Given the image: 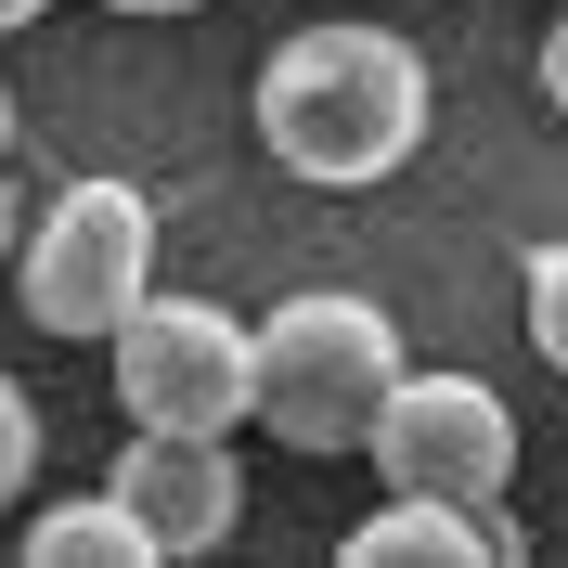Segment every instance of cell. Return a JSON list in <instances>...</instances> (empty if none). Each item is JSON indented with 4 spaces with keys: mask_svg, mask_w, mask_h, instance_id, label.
I'll use <instances>...</instances> for the list:
<instances>
[{
    "mask_svg": "<svg viewBox=\"0 0 568 568\" xmlns=\"http://www.w3.org/2000/svg\"><path fill=\"white\" fill-rule=\"evenodd\" d=\"M542 104L568 116V13H556V27H542Z\"/></svg>",
    "mask_w": 568,
    "mask_h": 568,
    "instance_id": "obj_11",
    "label": "cell"
},
{
    "mask_svg": "<svg viewBox=\"0 0 568 568\" xmlns=\"http://www.w3.org/2000/svg\"><path fill=\"white\" fill-rule=\"evenodd\" d=\"M104 491L155 530V556H220L233 517H246V465H233L220 426H130V453H116Z\"/></svg>",
    "mask_w": 568,
    "mask_h": 568,
    "instance_id": "obj_6",
    "label": "cell"
},
{
    "mask_svg": "<svg viewBox=\"0 0 568 568\" xmlns=\"http://www.w3.org/2000/svg\"><path fill=\"white\" fill-rule=\"evenodd\" d=\"M530 349L568 375V233H556V246H530Z\"/></svg>",
    "mask_w": 568,
    "mask_h": 568,
    "instance_id": "obj_9",
    "label": "cell"
},
{
    "mask_svg": "<svg viewBox=\"0 0 568 568\" xmlns=\"http://www.w3.org/2000/svg\"><path fill=\"white\" fill-rule=\"evenodd\" d=\"M27 568H169V556H155V530L116 491H65L27 517Z\"/></svg>",
    "mask_w": 568,
    "mask_h": 568,
    "instance_id": "obj_8",
    "label": "cell"
},
{
    "mask_svg": "<svg viewBox=\"0 0 568 568\" xmlns=\"http://www.w3.org/2000/svg\"><path fill=\"white\" fill-rule=\"evenodd\" d=\"M116 349V400H130V426H246V323L207 311V297H155L142 284L130 323L104 336Z\"/></svg>",
    "mask_w": 568,
    "mask_h": 568,
    "instance_id": "obj_5",
    "label": "cell"
},
{
    "mask_svg": "<svg viewBox=\"0 0 568 568\" xmlns=\"http://www.w3.org/2000/svg\"><path fill=\"white\" fill-rule=\"evenodd\" d=\"M104 13H207V0H104Z\"/></svg>",
    "mask_w": 568,
    "mask_h": 568,
    "instance_id": "obj_14",
    "label": "cell"
},
{
    "mask_svg": "<svg viewBox=\"0 0 568 568\" xmlns=\"http://www.w3.org/2000/svg\"><path fill=\"white\" fill-rule=\"evenodd\" d=\"M13 233H27V194L0 181V272H13Z\"/></svg>",
    "mask_w": 568,
    "mask_h": 568,
    "instance_id": "obj_12",
    "label": "cell"
},
{
    "mask_svg": "<svg viewBox=\"0 0 568 568\" xmlns=\"http://www.w3.org/2000/svg\"><path fill=\"white\" fill-rule=\"evenodd\" d=\"M27 478H39V414H27L13 375H0V504H27Z\"/></svg>",
    "mask_w": 568,
    "mask_h": 568,
    "instance_id": "obj_10",
    "label": "cell"
},
{
    "mask_svg": "<svg viewBox=\"0 0 568 568\" xmlns=\"http://www.w3.org/2000/svg\"><path fill=\"white\" fill-rule=\"evenodd\" d=\"M362 453L388 491H426V504H504L517 478V414H504L491 375H453V362H400Z\"/></svg>",
    "mask_w": 568,
    "mask_h": 568,
    "instance_id": "obj_4",
    "label": "cell"
},
{
    "mask_svg": "<svg viewBox=\"0 0 568 568\" xmlns=\"http://www.w3.org/2000/svg\"><path fill=\"white\" fill-rule=\"evenodd\" d=\"M39 13H52V0H0V39H13V27H39Z\"/></svg>",
    "mask_w": 568,
    "mask_h": 568,
    "instance_id": "obj_13",
    "label": "cell"
},
{
    "mask_svg": "<svg viewBox=\"0 0 568 568\" xmlns=\"http://www.w3.org/2000/svg\"><path fill=\"white\" fill-rule=\"evenodd\" d=\"M0 155H13V78H0Z\"/></svg>",
    "mask_w": 568,
    "mask_h": 568,
    "instance_id": "obj_15",
    "label": "cell"
},
{
    "mask_svg": "<svg viewBox=\"0 0 568 568\" xmlns=\"http://www.w3.org/2000/svg\"><path fill=\"white\" fill-rule=\"evenodd\" d=\"M388 375H400L388 297L311 284V297H272V323H246V426H272L284 453H362Z\"/></svg>",
    "mask_w": 568,
    "mask_h": 568,
    "instance_id": "obj_2",
    "label": "cell"
},
{
    "mask_svg": "<svg viewBox=\"0 0 568 568\" xmlns=\"http://www.w3.org/2000/svg\"><path fill=\"white\" fill-rule=\"evenodd\" d=\"M258 142H272V169L323 181V194H362V181H388L400 155L426 142V52L400 27H297L258 65Z\"/></svg>",
    "mask_w": 568,
    "mask_h": 568,
    "instance_id": "obj_1",
    "label": "cell"
},
{
    "mask_svg": "<svg viewBox=\"0 0 568 568\" xmlns=\"http://www.w3.org/2000/svg\"><path fill=\"white\" fill-rule=\"evenodd\" d=\"M13 284H27V323L39 336H65V349H104L130 297L155 284V207H142V181H65L52 207L13 233Z\"/></svg>",
    "mask_w": 568,
    "mask_h": 568,
    "instance_id": "obj_3",
    "label": "cell"
},
{
    "mask_svg": "<svg viewBox=\"0 0 568 568\" xmlns=\"http://www.w3.org/2000/svg\"><path fill=\"white\" fill-rule=\"evenodd\" d=\"M336 556H349V568H478V556H517V542H504V517H478V504L388 491L349 542H336Z\"/></svg>",
    "mask_w": 568,
    "mask_h": 568,
    "instance_id": "obj_7",
    "label": "cell"
}]
</instances>
